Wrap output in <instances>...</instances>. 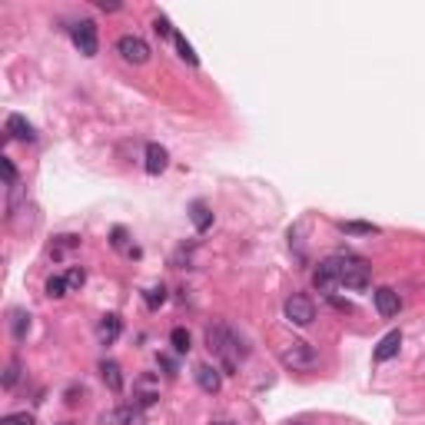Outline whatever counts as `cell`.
I'll list each match as a JSON object with an SVG mask.
<instances>
[{
	"instance_id": "5b68a950",
	"label": "cell",
	"mask_w": 425,
	"mask_h": 425,
	"mask_svg": "<svg viewBox=\"0 0 425 425\" xmlns=\"http://www.w3.org/2000/svg\"><path fill=\"white\" fill-rule=\"evenodd\" d=\"M116 50H120V57L126 63H137V67L150 60V43L143 37H137V34H123V37L116 40Z\"/></svg>"
},
{
	"instance_id": "7402d4cb",
	"label": "cell",
	"mask_w": 425,
	"mask_h": 425,
	"mask_svg": "<svg viewBox=\"0 0 425 425\" xmlns=\"http://www.w3.org/2000/svg\"><path fill=\"white\" fill-rule=\"evenodd\" d=\"M342 233H349V236H372V233H379V226H372V223H342Z\"/></svg>"
},
{
	"instance_id": "30bf717a",
	"label": "cell",
	"mask_w": 425,
	"mask_h": 425,
	"mask_svg": "<svg viewBox=\"0 0 425 425\" xmlns=\"http://www.w3.org/2000/svg\"><path fill=\"white\" fill-rule=\"evenodd\" d=\"M372 296H375V309H379V316H386V319L402 309V299H399V292H396V289L382 286V289H375Z\"/></svg>"
},
{
	"instance_id": "3957f363",
	"label": "cell",
	"mask_w": 425,
	"mask_h": 425,
	"mask_svg": "<svg viewBox=\"0 0 425 425\" xmlns=\"http://www.w3.org/2000/svg\"><path fill=\"white\" fill-rule=\"evenodd\" d=\"M279 363L286 365V369H292V372H309V369L319 363V356H316V349L309 342L296 339V342H289L286 349L279 352Z\"/></svg>"
},
{
	"instance_id": "7a4b0ae2",
	"label": "cell",
	"mask_w": 425,
	"mask_h": 425,
	"mask_svg": "<svg viewBox=\"0 0 425 425\" xmlns=\"http://www.w3.org/2000/svg\"><path fill=\"white\" fill-rule=\"evenodd\" d=\"M325 263L332 266L336 286L356 289V292L369 286V266H365V259H359V256H352V252H339V256H329Z\"/></svg>"
},
{
	"instance_id": "d590c367",
	"label": "cell",
	"mask_w": 425,
	"mask_h": 425,
	"mask_svg": "<svg viewBox=\"0 0 425 425\" xmlns=\"http://www.w3.org/2000/svg\"><path fill=\"white\" fill-rule=\"evenodd\" d=\"M63 425H70V422H63Z\"/></svg>"
},
{
	"instance_id": "cb8c5ba5",
	"label": "cell",
	"mask_w": 425,
	"mask_h": 425,
	"mask_svg": "<svg viewBox=\"0 0 425 425\" xmlns=\"http://www.w3.org/2000/svg\"><path fill=\"white\" fill-rule=\"evenodd\" d=\"M173 40H176V50H180V57H183L187 63H193V67H196V63H200V57L193 53V47H189V40L183 37V34H176Z\"/></svg>"
},
{
	"instance_id": "4fadbf2b",
	"label": "cell",
	"mask_w": 425,
	"mask_h": 425,
	"mask_svg": "<svg viewBox=\"0 0 425 425\" xmlns=\"http://www.w3.org/2000/svg\"><path fill=\"white\" fill-rule=\"evenodd\" d=\"M7 133H11L13 140H24V143H34V140H37L34 126L27 123L20 113H11V116H7Z\"/></svg>"
},
{
	"instance_id": "8992f818",
	"label": "cell",
	"mask_w": 425,
	"mask_h": 425,
	"mask_svg": "<svg viewBox=\"0 0 425 425\" xmlns=\"http://www.w3.org/2000/svg\"><path fill=\"white\" fill-rule=\"evenodd\" d=\"M70 37H74V43H76V50L83 53V57H93L97 53V24L93 20H76L74 27H70Z\"/></svg>"
},
{
	"instance_id": "d6a6232c",
	"label": "cell",
	"mask_w": 425,
	"mask_h": 425,
	"mask_svg": "<svg viewBox=\"0 0 425 425\" xmlns=\"http://www.w3.org/2000/svg\"><path fill=\"white\" fill-rule=\"evenodd\" d=\"M160 365H163V369H166L170 375L176 372V365H173V359H170V356H160Z\"/></svg>"
},
{
	"instance_id": "ba28073f",
	"label": "cell",
	"mask_w": 425,
	"mask_h": 425,
	"mask_svg": "<svg viewBox=\"0 0 425 425\" xmlns=\"http://www.w3.org/2000/svg\"><path fill=\"white\" fill-rule=\"evenodd\" d=\"M100 425H143V409L140 405H120L113 412H103Z\"/></svg>"
},
{
	"instance_id": "277c9868",
	"label": "cell",
	"mask_w": 425,
	"mask_h": 425,
	"mask_svg": "<svg viewBox=\"0 0 425 425\" xmlns=\"http://www.w3.org/2000/svg\"><path fill=\"white\" fill-rule=\"evenodd\" d=\"M160 402V379L153 372H143L137 375V382H133V405L140 409H150Z\"/></svg>"
},
{
	"instance_id": "5bb4252c",
	"label": "cell",
	"mask_w": 425,
	"mask_h": 425,
	"mask_svg": "<svg viewBox=\"0 0 425 425\" xmlns=\"http://www.w3.org/2000/svg\"><path fill=\"white\" fill-rule=\"evenodd\" d=\"M166 166H170V153L163 150L160 143H150V147H147V173L160 176Z\"/></svg>"
},
{
	"instance_id": "52a82bcc",
	"label": "cell",
	"mask_w": 425,
	"mask_h": 425,
	"mask_svg": "<svg viewBox=\"0 0 425 425\" xmlns=\"http://www.w3.org/2000/svg\"><path fill=\"white\" fill-rule=\"evenodd\" d=\"M286 319L292 325H309L316 319V306L309 296H289L286 299Z\"/></svg>"
},
{
	"instance_id": "f1b7e54d",
	"label": "cell",
	"mask_w": 425,
	"mask_h": 425,
	"mask_svg": "<svg viewBox=\"0 0 425 425\" xmlns=\"http://www.w3.org/2000/svg\"><path fill=\"white\" fill-rule=\"evenodd\" d=\"M17 375H20V363H11L7 365V372H4V389L17 386Z\"/></svg>"
},
{
	"instance_id": "6da1fadb",
	"label": "cell",
	"mask_w": 425,
	"mask_h": 425,
	"mask_svg": "<svg viewBox=\"0 0 425 425\" xmlns=\"http://www.w3.org/2000/svg\"><path fill=\"white\" fill-rule=\"evenodd\" d=\"M206 346H210V352L220 359V365H223L226 375L236 372L239 359L246 356V349H243V342L236 339V332H233L229 325H223V323L206 325Z\"/></svg>"
},
{
	"instance_id": "ac0fdd59",
	"label": "cell",
	"mask_w": 425,
	"mask_h": 425,
	"mask_svg": "<svg viewBox=\"0 0 425 425\" xmlns=\"http://www.w3.org/2000/svg\"><path fill=\"white\" fill-rule=\"evenodd\" d=\"M11 332L17 342H24L27 332H30V313H24V309H17V313L11 316Z\"/></svg>"
},
{
	"instance_id": "f546056e",
	"label": "cell",
	"mask_w": 425,
	"mask_h": 425,
	"mask_svg": "<svg viewBox=\"0 0 425 425\" xmlns=\"http://www.w3.org/2000/svg\"><path fill=\"white\" fill-rule=\"evenodd\" d=\"M83 399H87V389H83V386L67 389V405H76V402H83Z\"/></svg>"
},
{
	"instance_id": "83f0119b",
	"label": "cell",
	"mask_w": 425,
	"mask_h": 425,
	"mask_svg": "<svg viewBox=\"0 0 425 425\" xmlns=\"http://www.w3.org/2000/svg\"><path fill=\"white\" fill-rule=\"evenodd\" d=\"M0 166H4V180H7V187H17V166H13L7 156H0Z\"/></svg>"
},
{
	"instance_id": "4316f807",
	"label": "cell",
	"mask_w": 425,
	"mask_h": 425,
	"mask_svg": "<svg viewBox=\"0 0 425 425\" xmlns=\"http://www.w3.org/2000/svg\"><path fill=\"white\" fill-rule=\"evenodd\" d=\"M153 30H156V34H160V37H176V30L173 27H170V20H166V17H156V20H153Z\"/></svg>"
},
{
	"instance_id": "7c38bea8",
	"label": "cell",
	"mask_w": 425,
	"mask_h": 425,
	"mask_svg": "<svg viewBox=\"0 0 425 425\" xmlns=\"http://www.w3.org/2000/svg\"><path fill=\"white\" fill-rule=\"evenodd\" d=\"M196 382H200V389L203 392H220V386H223V375H220V369L216 365H196Z\"/></svg>"
},
{
	"instance_id": "ffe728a7",
	"label": "cell",
	"mask_w": 425,
	"mask_h": 425,
	"mask_svg": "<svg viewBox=\"0 0 425 425\" xmlns=\"http://www.w3.org/2000/svg\"><path fill=\"white\" fill-rule=\"evenodd\" d=\"M76 246H80V236H74V233H67V236H57V239H53L50 252H53V256H63L67 250H76Z\"/></svg>"
},
{
	"instance_id": "44dd1931",
	"label": "cell",
	"mask_w": 425,
	"mask_h": 425,
	"mask_svg": "<svg viewBox=\"0 0 425 425\" xmlns=\"http://www.w3.org/2000/svg\"><path fill=\"white\" fill-rule=\"evenodd\" d=\"M170 342H173V352H180V356L189 352V332L183 329V325H176L173 332H170Z\"/></svg>"
},
{
	"instance_id": "e575fe53",
	"label": "cell",
	"mask_w": 425,
	"mask_h": 425,
	"mask_svg": "<svg viewBox=\"0 0 425 425\" xmlns=\"http://www.w3.org/2000/svg\"><path fill=\"white\" fill-rule=\"evenodd\" d=\"M299 425H313V422H299Z\"/></svg>"
},
{
	"instance_id": "484cf974",
	"label": "cell",
	"mask_w": 425,
	"mask_h": 425,
	"mask_svg": "<svg viewBox=\"0 0 425 425\" xmlns=\"http://www.w3.org/2000/svg\"><path fill=\"white\" fill-rule=\"evenodd\" d=\"M0 425H34V415L30 412H11L0 419Z\"/></svg>"
},
{
	"instance_id": "1f68e13d",
	"label": "cell",
	"mask_w": 425,
	"mask_h": 425,
	"mask_svg": "<svg viewBox=\"0 0 425 425\" xmlns=\"http://www.w3.org/2000/svg\"><path fill=\"white\" fill-rule=\"evenodd\" d=\"M97 7H100V11H120L116 0H97Z\"/></svg>"
},
{
	"instance_id": "9a60e30c",
	"label": "cell",
	"mask_w": 425,
	"mask_h": 425,
	"mask_svg": "<svg viewBox=\"0 0 425 425\" xmlns=\"http://www.w3.org/2000/svg\"><path fill=\"white\" fill-rule=\"evenodd\" d=\"M100 379L107 382L110 392H120V389H123V369L113 363V359H103L100 363Z\"/></svg>"
},
{
	"instance_id": "4dcf8cb0",
	"label": "cell",
	"mask_w": 425,
	"mask_h": 425,
	"mask_svg": "<svg viewBox=\"0 0 425 425\" xmlns=\"http://www.w3.org/2000/svg\"><path fill=\"white\" fill-rule=\"evenodd\" d=\"M110 236H113L110 243L116 246V250H126V229H123V226H116V229H113Z\"/></svg>"
},
{
	"instance_id": "603a6c76",
	"label": "cell",
	"mask_w": 425,
	"mask_h": 425,
	"mask_svg": "<svg viewBox=\"0 0 425 425\" xmlns=\"http://www.w3.org/2000/svg\"><path fill=\"white\" fill-rule=\"evenodd\" d=\"M67 292H70V289H67V279H63V276H50V279H47V296H50V299H60Z\"/></svg>"
},
{
	"instance_id": "d6986e66",
	"label": "cell",
	"mask_w": 425,
	"mask_h": 425,
	"mask_svg": "<svg viewBox=\"0 0 425 425\" xmlns=\"http://www.w3.org/2000/svg\"><path fill=\"white\" fill-rule=\"evenodd\" d=\"M143 302H147V309H160L163 302H166V286H163V283L150 286L147 292H143Z\"/></svg>"
},
{
	"instance_id": "9c48e42d",
	"label": "cell",
	"mask_w": 425,
	"mask_h": 425,
	"mask_svg": "<svg viewBox=\"0 0 425 425\" xmlns=\"http://www.w3.org/2000/svg\"><path fill=\"white\" fill-rule=\"evenodd\" d=\"M399 349H402V332H399V329H392L389 336L379 339L372 359H375V363H389V359H396V356H399Z\"/></svg>"
},
{
	"instance_id": "2e32d148",
	"label": "cell",
	"mask_w": 425,
	"mask_h": 425,
	"mask_svg": "<svg viewBox=\"0 0 425 425\" xmlns=\"http://www.w3.org/2000/svg\"><path fill=\"white\" fill-rule=\"evenodd\" d=\"M189 220H193V226H196L200 233H206V229L212 226V212H210V206H206L203 200H196L193 206H189Z\"/></svg>"
},
{
	"instance_id": "836d02e7",
	"label": "cell",
	"mask_w": 425,
	"mask_h": 425,
	"mask_svg": "<svg viewBox=\"0 0 425 425\" xmlns=\"http://www.w3.org/2000/svg\"><path fill=\"white\" fill-rule=\"evenodd\" d=\"M210 425H233V422H210Z\"/></svg>"
},
{
	"instance_id": "8fae6325",
	"label": "cell",
	"mask_w": 425,
	"mask_h": 425,
	"mask_svg": "<svg viewBox=\"0 0 425 425\" xmlns=\"http://www.w3.org/2000/svg\"><path fill=\"white\" fill-rule=\"evenodd\" d=\"M120 332H123V323H120V316H116V313H107L100 319V325H97V336H100L103 346L116 342V339H120Z\"/></svg>"
},
{
	"instance_id": "d4e9b609",
	"label": "cell",
	"mask_w": 425,
	"mask_h": 425,
	"mask_svg": "<svg viewBox=\"0 0 425 425\" xmlns=\"http://www.w3.org/2000/svg\"><path fill=\"white\" fill-rule=\"evenodd\" d=\"M63 279H67V289L74 292V289H80V286H83V283H87V273H83L80 266H74V269H70V273L63 276Z\"/></svg>"
},
{
	"instance_id": "e0dca14e",
	"label": "cell",
	"mask_w": 425,
	"mask_h": 425,
	"mask_svg": "<svg viewBox=\"0 0 425 425\" xmlns=\"http://www.w3.org/2000/svg\"><path fill=\"white\" fill-rule=\"evenodd\" d=\"M313 283L319 292H325V296H332V286H336V276H332V266L329 263H319V269H316Z\"/></svg>"
}]
</instances>
